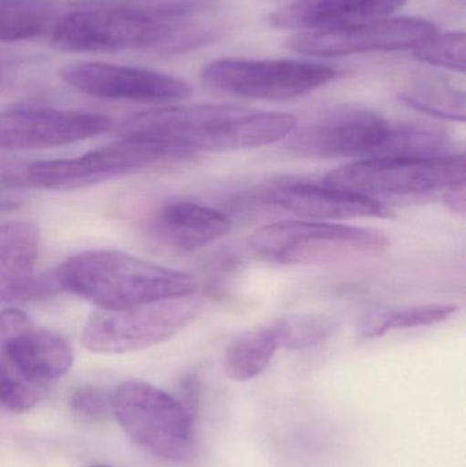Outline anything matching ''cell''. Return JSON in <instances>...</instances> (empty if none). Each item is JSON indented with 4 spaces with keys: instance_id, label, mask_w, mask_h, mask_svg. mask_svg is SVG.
Wrapping results in <instances>:
<instances>
[{
    "instance_id": "obj_9",
    "label": "cell",
    "mask_w": 466,
    "mask_h": 467,
    "mask_svg": "<svg viewBox=\"0 0 466 467\" xmlns=\"http://www.w3.org/2000/svg\"><path fill=\"white\" fill-rule=\"evenodd\" d=\"M341 71L295 59H237L208 63L200 78L211 89L251 100H292L331 84Z\"/></svg>"
},
{
    "instance_id": "obj_28",
    "label": "cell",
    "mask_w": 466,
    "mask_h": 467,
    "mask_svg": "<svg viewBox=\"0 0 466 467\" xmlns=\"http://www.w3.org/2000/svg\"><path fill=\"white\" fill-rule=\"evenodd\" d=\"M443 202H446V205H448L453 213L464 215L466 208L465 183L453 186V188L443 192Z\"/></svg>"
},
{
    "instance_id": "obj_6",
    "label": "cell",
    "mask_w": 466,
    "mask_h": 467,
    "mask_svg": "<svg viewBox=\"0 0 466 467\" xmlns=\"http://www.w3.org/2000/svg\"><path fill=\"white\" fill-rule=\"evenodd\" d=\"M197 155L172 145L120 139L78 158L38 161L27 169L26 177L36 188L76 191L120 175L188 163Z\"/></svg>"
},
{
    "instance_id": "obj_12",
    "label": "cell",
    "mask_w": 466,
    "mask_h": 467,
    "mask_svg": "<svg viewBox=\"0 0 466 467\" xmlns=\"http://www.w3.org/2000/svg\"><path fill=\"white\" fill-rule=\"evenodd\" d=\"M65 84L100 100L177 103L191 98V85L161 71L106 62H79L60 68Z\"/></svg>"
},
{
    "instance_id": "obj_11",
    "label": "cell",
    "mask_w": 466,
    "mask_h": 467,
    "mask_svg": "<svg viewBox=\"0 0 466 467\" xmlns=\"http://www.w3.org/2000/svg\"><path fill=\"white\" fill-rule=\"evenodd\" d=\"M435 32V25L426 19L386 16L347 26L297 33L287 38L286 47L290 51L308 57H349L413 49Z\"/></svg>"
},
{
    "instance_id": "obj_25",
    "label": "cell",
    "mask_w": 466,
    "mask_h": 467,
    "mask_svg": "<svg viewBox=\"0 0 466 467\" xmlns=\"http://www.w3.org/2000/svg\"><path fill=\"white\" fill-rule=\"evenodd\" d=\"M465 52L464 32H435L413 48V57L434 67L462 74L466 67Z\"/></svg>"
},
{
    "instance_id": "obj_22",
    "label": "cell",
    "mask_w": 466,
    "mask_h": 467,
    "mask_svg": "<svg viewBox=\"0 0 466 467\" xmlns=\"http://www.w3.org/2000/svg\"><path fill=\"white\" fill-rule=\"evenodd\" d=\"M457 312L459 306L451 304L415 305L397 309L372 310L361 318L357 331L363 339H377L399 329L419 328L445 323Z\"/></svg>"
},
{
    "instance_id": "obj_3",
    "label": "cell",
    "mask_w": 466,
    "mask_h": 467,
    "mask_svg": "<svg viewBox=\"0 0 466 467\" xmlns=\"http://www.w3.org/2000/svg\"><path fill=\"white\" fill-rule=\"evenodd\" d=\"M60 290L114 310L196 294V279L185 272L117 250L71 255L54 272Z\"/></svg>"
},
{
    "instance_id": "obj_7",
    "label": "cell",
    "mask_w": 466,
    "mask_h": 467,
    "mask_svg": "<svg viewBox=\"0 0 466 467\" xmlns=\"http://www.w3.org/2000/svg\"><path fill=\"white\" fill-rule=\"evenodd\" d=\"M465 181V155L460 152L430 159H358L325 178L327 185L372 199L437 193Z\"/></svg>"
},
{
    "instance_id": "obj_17",
    "label": "cell",
    "mask_w": 466,
    "mask_h": 467,
    "mask_svg": "<svg viewBox=\"0 0 466 467\" xmlns=\"http://www.w3.org/2000/svg\"><path fill=\"white\" fill-rule=\"evenodd\" d=\"M232 229L226 213L192 202H174L159 208L148 223V234L172 253H192L218 239Z\"/></svg>"
},
{
    "instance_id": "obj_16",
    "label": "cell",
    "mask_w": 466,
    "mask_h": 467,
    "mask_svg": "<svg viewBox=\"0 0 466 467\" xmlns=\"http://www.w3.org/2000/svg\"><path fill=\"white\" fill-rule=\"evenodd\" d=\"M40 244V229L33 222H0V302L29 301L60 291L55 274H35Z\"/></svg>"
},
{
    "instance_id": "obj_14",
    "label": "cell",
    "mask_w": 466,
    "mask_h": 467,
    "mask_svg": "<svg viewBox=\"0 0 466 467\" xmlns=\"http://www.w3.org/2000/svg\"><path fill=\"white\" fill-rule=\"evenodd\" d=\"M111 119L96 112L57 109H16L0 112V150L62 147L106 133Z\"/></svg>"
},
{
    "instance_id": "obj_29",
    "label": "cell",
    "mask_w": 466,
    "mask_h": 467,
    "mask_svg": "<svg viewBox=\"0 0 466 467\" xmlns=\"http://www.w3.org/2000/svg\"><path fill=\"white\" fill-rule=\"evenodd\" d=\"M90 467H111V466H107V465H92Z\"/></svg>"
},
{
    "instance_id": "obj_19",
    "label": "cell",
    "mask_w": 466,
    "mask_h": 467,
    "mask_svg": "<svg viewBox=\"0 0 466 467\" xmlns=\"http://www.w3.org/2000/svg\"><path fill=\"white\" fill-rule=\"evenodd\" d=\"M459 153L451 137L437 126L390 122L385 142L372 158L430 159Z\"/></svg>"
},
{
    "instance_id": "obj_10",
    "label": "cell",
    "mask_w": 466,
    "mask_h": 467,
    "mask_svg": "<svg viewBox=\"0 0 466 467\" xmlns=\"http://www.w3.org/2000/svg\"><path fill=\"white\" fill-rule=\"evenodd\" d=\"M390 122L360 107L336 109L306 125L295 126L285 139L295 155L316 159L372 158L385 142Z\"/></svg>"
},
{
    "instance_id": "obj_18",
    "label": "cell",
    "mask_w": 466,
    "mask_h": 467,
    "mask_svg": "<svg viewBox=\"0 0 466 467\" xmlns=\"http://www.w3.org/2000/svg\"><path fill=\"white\" fill-rule=\"evenodd\" d=\"M408 0H295L276 8L270 24L278 29L322 30L386 18Z\"/></svg>"
},
{
    "instance_id": "obj_15",
    "label": "cell",
    "mask_w": 466,
    "mask_h": 467,
    "mask_svg": "<svg viewBox=\"0 0 466 467\" xmlns=\"http://www.w3.org/2000/svg\"><path fill=\"white\" fill-rule=\"evenodd\" d=\"M259 202L287 211L305 221L347 222L393 216L379 200L325 182L285 181L275 183L260 192Z\"/></svg>"
},
{
    "instance_id": "obj_27",
    "label": "cell",
    "mask_w": 466,
    "mask_h": 467,
    "mask_svg": "<svg viewBox=\"0 0 466 467\" xmlns=\"http://www.w3.org/2000/svg\"><path fill=\"white\" fill-rule=\"evenodd\" d=\"M70 406L74 413L88 420H104L114 414L111 392L95 386L77 389L71 395Z\"/></svg>"
},
{
    "instance_id": "obj_13",
    "label": "cell",
    "mask_w": 466,
    "mask_h": 467,
    "mask_svg": "<svg viewBox=\"0 0 466 467\" xmlns=\"http://www.w3.org/2000/svg\"><path fill=\"white\" fill-rule=\"evenodd\" d=\"M0 350L26 383L57 380L67 375L74 364L70 342L57 332L37 328L19 309L0 312Z\"/></svg>"
},
{
    "instance_id": "obj_23",
    "label": "cell",
    "mask_w": 466,
    "mask_h": 467,
    "mask_svg": "<svg viewBox=\"0 0 466 467\" xmlns=\"http://www.w3.org/2000/svg\"><path fill=\"white\" fill-rule=\"evenodd\" d=\"M54 21L55 5L49 0H0V44L32 40Z\"/></svg>"
},
{
    "instance_id": "obj_1",
    "label": "cell",
    "mask_w": 466,
    "mask_h": 467,
    "mask_svg": "<svg viewBox=\"0 0 466 467\" xmlns=\"http://www.w3.org/2000/svg\"><path fill=\"white\" fill-rule=\"evenodd\" d=\"M197 3L88 5L55 21L51 40L66 52L153 51L182 54L218 40V27L197 21Z\"/></svg>"
},
{
    "instance_id": "obj_24",
    "label": "cell",
    "mask_w": 466,
    "mask_h": 467,
    "mask_svg": "<svg viewBox=\"0 0 466 467\" xmlns=\"http://www.w3.org/2000/svg\"><path fill=\"white\" fill-rule=\"evenodd\" d=\"M279 348L287 350H306L330 339L338 323L333 317L312 313H295L271 321Z\"/></svg>"
},
{
    "instance_id": "obj_21",
    "label": "cell",
    "mask_w": 466,
    "mask_h": 467,
    "mask_svg": "<svg viewBox=\"0 0 466 467\" xmlns=\"http://www.w3.org/2000/svg\"><path fill=\"white\" fill-rule=\"evenodd\" d=\"M399 100L405 106L438 119L465 122V93L442 77H421L410 82Z\"/></svg>"
},
{
    "instance_id": "obj_2",
    "label": "cell",
    "mask_w": 466,
    "mask_h": 467,
    "mask_svg": "<svg viewBox=\"0 0 466 467\" xmlns=\"http://www.w3.org/2000/svg\"><path fill=\"white\" fill-rule=\"evenodd\" d=\"M297 126L287 112L257 111L233 104H189L150 109L118 128L120 139L159 142L194 153L233 152L286 139Z\"/></svg>"
},
{
    "instance_id": "obj_20",
    "label": "cell",
    "mask_w": 466,
    "mask_h": 467,
    "mask_svg": "<svg viewBox=\"0 0 466 467\" xmlns=\"http://www.w3.org/2000/svg\"><path fill=\"white\" fill-rule=\"evenodd\" d=\"M278 348L270 323L248 329L227 346L223 357L224 373L234 381L252 380L267 369Z\"/></svg>"
},
{
    "instance_id": "obj_8",
    "label": "cell",
    "mask_w": 466,
    "mask_h": 467,
    "mask_svg": "<svg viewBox=\"0 0 466 467\" xmlns=\"http://www.w3.org/2000/svg\"><path fill=\"white\" fill-rule=\"evenodd\" d=\"M199 312L200 302L194 294L125 309H98L85 323L81 343L96 354L145 350L171 339Z\"/></svg>"
},
{
    "instance_id": "obj_26",
    "label": "cell",
    "mask_w": 466,
    "mask_h": 467,
    "mask_svg": "<svg viewBox=\"0 0 466 467\" xmlns=\"http://www.w3.org/2000/svg\"><path fill=\"white\" fill-rule=\"evenodd\" d=\"M38 400L36 389L0 364V405L3 408L14 413H26L37 405Z\"/></svg>"
},
{
    "instance_id": "obj_5",
    "label": "cell",
    "mask_w": 466,
    "mask_h": 467,
    "mask_svg": "<svg viewBox=\"0 0 466 467\" xmlns=\"http://www.w3.org/2000/svg\"><path fill=\"white\" fill-rule=\"evenodd\" d=\"M112 411L126 435L148 454L171 463L196 458V413L174 395L147 381L128 380L112 392Z\"/></svg>"
},
{
    "instance_id": "obj_4",
    "label": "cell",
    "mask_w": 466,
    "mask_h": 467,
    "mask_svg": "<svg viewBox=\"0 0 466 467\" xmlns=\"http://www.w3.org/2000/svg\"><path fill=\"white\" fill-rule=\"evenodd\" d=\"M379 230L338 222L284 221L260 227L249 238L254 254L279 265H322L388 252Z\"/></svg>"
}]
</instances>
